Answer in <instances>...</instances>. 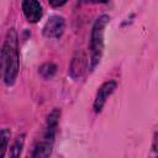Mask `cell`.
I'll list each match as a JSON object with an SVG mask.
<instances>
[{
  "instance_id": "obj_1",
  "label": "cell",
  "mask_w": 158,
  "mask_h": 158,
  "mask_svg": "<svg viewBox=\"0 0 158 158\" xmlns=\"http://www.w3.org/2000/svg\"><path fill=\"white\" fill-rule=\"evenodd\" d=\"M1 67L4 81L6 85H12L19 73V52L17 35L14 28L7 32L6 40L1 49Z\"/></svg>"
},
{
  "instance_id": "obj_2",
  "label": "cell",
  "mask_w": 158,
  "mask_h": 158,
  "mask_svg": "<svg viewBox=\"0 0 158 158\" xmlns=\"http://www.w3.org/2000/svg\"><path fill=\"white\" fill-rule=\"evenodd\" d=\"M109 22V16H100L93 25L90 40V69H94L100 62L104 49V31Z\"/></svg>"
},
{
  "instance_id": "obj_3",
  "label": "cell",
  "mask_w": 158,
  "mask_h": 158,
  "mask_svg": "<svg viewBox=\"0 0 158 158\" xmlns=\"http://www.w3.org/2000/svg\"><path fill=\"white\" fill-rule=\"evenodd\" d=\"M65 22L62 16L54 15L48 19L46 25L43 26V35L48 38H59L64 32Z\"/></svg>"
},
{
  "instance_id": "obj_4",
  "label": "cell",
  "mask_w": 158,
  "mask_h": 158,
  "mask_svg": "<svg viewBox=\"0 0 158 158\" xmlns=\"http://www.w3.org/2000/svg\"><path fill=\"white\" fill-rule=\"evenodd\" d=\"M53 139H54V132L46 131V135H44L43 139L40 141L36 144L31 158H49L51 153H52Z\"/></svg>"
},
{
  "instance_id": "obj_5",
  "label": "cell",
  "mask_w": 158,
  "mask_h": 158,
  "mask_svg": "<svg viewBox=\"0 0 158 158\" xmlns=\"http://www.w3.org/2000/svg\"><path fill=\"white\" fill-rule=\"evenodd\" d=\"M116 81L115 80H109L106 83H104L100 89L98 90V94H96V98H95V101H94V110L96 112H100L101 109L104 107L107 98L114 93V90L116 89Z\"/></svg>"
},
{
  "instance_id": "obj_6",
  "label": "cell",
  "mask_w": 158,
  "mask_h": 158,
  "mask_svg": "<svg viewBox=\"0 0 158 158\" xmlns=\"http://www.w3.org/2000/svg\"><path fill=\"white\" fill-rule=\"evenodd\" d=\"M22 11L30 22H37L42 17V6L36 0H25L22 2Z\"/></svg>"
},
{
  "instance_id": "obj_7",
  "label": "cell",
  "mask_w": 158,
  "mask_h": 158,
  "mask_svg": "<svg viewBox=\"0 0 158 158\" xmlns=\"http://www.w3.org/2000/svg\"><path fill=\"white\" fill-rule=\"evenodd\" d=\"M25 143V135L17 136L16 139L14 141L12 146L10 147V158H20L21 152H22V147Z\"/></svg>"
},
{
  "instance_id": "obj_8",
  "label": "cell",
  "mask_w": 158,
  "mask_h": 158,
  "mask_svg": "<svg viewBox=\"0 0 158 158\" xmlns=\"http://www.w3.org/2000/svg\"><path fill=\"white\" fill-rule=\"evenodd\" d=\"M56 70H57V67H56L53 63H46V64H43V65L40 68V73H41L42 77L46 78V79L52 78V77L54 75Z\"/></svg>"
},
{
  "instance_id": "obj_9",
  "label": "cell",
  "mask_w": 158,
  "mask_h": 158,
  "mask_svg": "<svg viewBox=\"0 0 158 158\" xmlns=\"http://www.w3.org/2000/svg\"><path fill=\"white\" fill-rule=\"evenodd\" d=\"M9 137H10V131H9L7 128H2V130H1V158L5 157Z\"/></svg>"
},
{
  "instance_id": "obj_10",
  "label": "cell",
  "mask_w": 158,
  "mask_h": 158,
  "mask_svg": "<svg viewBox=\"0 0 158 158\" xmlns=\"http://www.w3.org/2000/svg\"><path fill=\"white\" fill-rule=\"evenodd\" d=\"M49 4H51L52 6H62V5H64V4H65V1H60V2H54V1H49Z\"/></svg>"
}]
</instances>
